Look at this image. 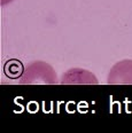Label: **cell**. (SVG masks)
<instances>
[{
    "label": "cell",
    "mask_w": 132,
    "mask_h": 133,
    "mask_svg": "<svg viewBox=\"0 0 132 133\" xmlns=\"http://www.w3.org/2000/svg\"><path fill=\"white\" fill-rule=\"evenodd\" d=\"M10 1H12V0H1V4H2V5H5L6 2H10Z\"/></svg>",
    "instance_id": "4"
},
{
    "label": "cell",
    "mask_w": 132,
    "mask_h": 133,
    "mask_svg": "<svg viewBox=\"0 0 132 133\" xmlns=\"http://www.w3.org/2000/svg\"><path fill=\"white\" fill-rule=\"evenodd\" d=\"M90 78H95V77L83 69H71L63 76L61 84H72L75 79H78L77 84H95L92 80H89Z\"/></svg>",
    "instance_id": "3"
},
{
    "label": "cell",
    "mask_w": 132,
    "mask_h": 133,
    "mask_svg": "<svg viewBox=\"0 0 132 133\" xmlns=\"http://www.w3.org/2000/svg\"><path fill=\"white\" fill-rule=\"evenodd\" d=\"M108 85H132V60H123L113 65L107 78Z\"/></svg>",
    "instance_id": "2"
},
{
    "label": "cell",
    "mask_w": 132,
    "mask_h": 133,
    "mask_svg": "<svg viewBox=\"0 0 132 133\" xmlns=\"http://www.w3.org/2000/svg\"><path fill=\"white\" fill-rule=\"evenodd\" d=\"M57 77L54 69L44 62H35L27 66L20 84H56Z\"/></svg>",
    "instance_id": "1"
}]
</instances>
